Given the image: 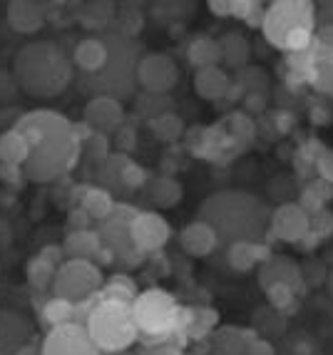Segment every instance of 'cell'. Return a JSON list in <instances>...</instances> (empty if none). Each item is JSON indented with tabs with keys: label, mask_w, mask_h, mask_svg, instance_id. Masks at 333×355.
I'll use <instances>...</instances> for the list:
<instances>
[{
	"label": "cell",
	"mask_w": 333,
	"mask_h": 355,
	"mask_svg": "<svg viewBox=\"0 0 333 355\" xmlns=\"http://www.w3.org/2000/svg\"><path fill=\"white\" fill-rule=\"evenodd\" d=\"M232 87H234L232 77H229L226 70H221L219 65L196 70L194 89L202 100H221V97H226L229 92H232Z\"/></svg>",
	"instance_id": "7402d4cb"
},
{
	"label": "cell",
	"mask_w": 333,
	"mask_h": 355,
	"mask_svg": "<svg viewBox=\"0 0 333 355\" xmlns=\"http://www.w3.org/2000/svg\"><path fill=\"white\" fill-rule=\"evenodd\" d=\"M187 355H189V353H187Z\"/></svg>",
	"instance_id": "7bdbcfd3"
},
{
	"label": "cell",
	"mask_w": 333,
	"mask_h": 355,
	"mask_svg": "<svg viewBox=\"0 0 333 355\" xmlns=\"http://www.w3.org/2000/svg\"><path fill=\"white\" fill-rule=\"evenodd\" d=\"M149 130L160 137L162 142H177L182 132H185V122L179 119V114L174 112H164L160 117L149 119Z\"/></svg>",
	"instance_id": "1f68e13d"
},
{
	"label": "cell",
	"mask_w": 333,
	"mask_h": 355,
	"mask_svg": "<svg viewBox=\"0 0 333 355\" xmlns=\"http://www.w3.org/2000/svg\"><path fill=\"white\" fill-rule=\"evenodd\" d=\"M58 268H60L58 263H53V261L45 259L42 254H37L35 259H33L28 263V266H25V276H28V284L33 286V288H37V291L48 288V286H53Z\"/></svg>",
	"instance_id": "f546056e"
},
{
	"label": "cell",
	"mask_w": 333,
	"mask_h": 355,
	"mask_svg": "<svg viewBox=\"0 0 333 355\" xmlns=\"http://www.w3.org/2000/svg\"><path fill=\"white\" fill-rule=\"evenodd\" d=\"M78 209H83L92 221H105L112 216L114 211V199L112 191L105 189V187H83L78 191Z\"/></svg>",
	"instance_id": "ffe728a7"
},
{
	"label": "cell",
	"mask_w": 333,
	"mask_h": 355,
	"mask_svg": "<svg viewBox=\"0 0 333 355\" xmlns=\"http://www.w3.org/2000/svg\"><path fill=\"white\" fill-rule=\"evenodd\" d=\"M108 355H135L132 350H122V353H108Z\"/></svg>",
	"instance_id": "60d3db41"
},
{
	"label": "cell",
	"mask_w": 333,
	"mask_h": 355,
	"mask_svg": "<svg viewBox=\"0 0 333 355\" xmlns=\"http://www.w3.org/2000/svg\"><path fill=\"white\" fill-rule=\"evenodd\" d=\"M296 58H301V72L306 80L316 89L333 95V23L316 30L311 45Z\"/></svg>",
	"instance_id": "9c48e42d"
},
{
	"label": "cell",
	"mask_w": 333,
	"mask_h": 355,
	"mask_svg": "<svg viewBox=\"0 0 333 355\" xmlns=\"http://www.w3.org/2000/svg\"><path fill=\"white\" fill-rule=\"evenodd\" d=\"M83 122L89 130L100 132V135H112L125 125V107L122 102L108 95H95L87 100L83 110Z\"/></svg>",
	"instance_id": "4fadbf2b"
},
{
	"label": "cell",
	"mask_w": 333,
	"mask_h": 355,
	"mask_svg": "<svg viewBox=\"0 0 333 355\" xmlns=\"http://www.w3.org/2000/svg\"><path fill=\"white\" fill-rule=\"evenodd\" d=\"M15 130L28 139L30 157L23 164V177L45 184L65 177L83 157L78 125L55 110H33L15 122Z\"/></svg>",
	"instance_id": "6da1fadb"
},
{
	"label": "cell",
	"mask_w": 333,
	"mask_h": 355,
	"mask_svg": "<svg viewBox=\"0 0 333 355\" xmlns=\"http://www.w3.org/2000/svg\"><path fill=\"white\" fill-rule=\"evenodd\" d=\"M316 6L306 0H276L268 3L262 18V33L274 48L298 55L316 35Z\"/></svg>",
	"instance_id": "277c9868"
},
{
	"label": "cell",
	"mask_w": 333,
	"mask_h": 355,
	"mask_svg": "<svg viewBox=\"0 0 333 355\" xmlns=\"http://www.w3.org/2000/svg\"><path fill=\"white\" fill-rule=\"evenodd\" d=\"M139 355H187L177 343H149Z\"/></svg>",
	"instance_id": "d590c367"
},
{
	"label": "cell",
	"mask_w": 333,
	"mask_h": 355,
	"mask_svg": "<svg viewBox=\"0 0 333 355\" xmlns=\"http://www.w3.org/2000/svg\"><path fill=\"white\" fill-rule=\"evenodd\" d=\"M187 58L196 70H204V67H216L221 65V53H219V42L214 37H196L189 42L187 48Z\"/></svg>",
	"instance_id": "4316f807"
},
{
	"label": "cell",
	"mask_w": 333,
	"mask_h": 355,
	"mask_svg": "<svg viewBox=\"0 0 333 355\" xmlns=\"http://www.w3.org/2000/svg\"><path fill=\"white\" fill-rule=\"evenodd\" d=\"M130 236L139 254H155L172 239V226L157 211H139L130 224Z\"/></svg>",
	"instance_id": "7c38bea8"
},
{
	"label": "cell",
	"mask_w": 333,
	"mask_h": 355,
	"mask_svg": "<svg viewBox=\"0 0 333 355\" xmlns=\"http://www.w3.org/2000/svg\"><path fill=\"white\" fill-rule=\"evenodd\" d=\"M209 10L214 12L216 18H234V0H224V3L212 0V3H209Z\"/></svg>",
	"instance_id": "8d00e7d4"
},
{
	"label": "cell",
	"mask_w": 333,
	"mask_h": 355,
	"mask_svg": "<svg viewBox=\"0 0 333 355\" xmlns=\"http://www.w3.org/2000/svg\"><path fill=\"white\" fill-rule=\"evenodd\" d=\"M219 53H221V62L226 67H234V70H244V65L249 62V40H246L241 33H226L219 40Z\"/></svg>",
	"instance_id": "d4e9b609"
},
{
	"label": "cell",
	"mask_w": 333,
	"mask_h": 355,
	"mask_svg": "<svg viewBox=\"0 0 333 355\" xmlns=\"http://www.w3.org/2000/svg\"><path fill=\"white\" fill-rule=\"evenodd\" d=\"M62 251H65V259L95 261L97 254L102 251V239L97 234V229L67 231L65 241H62Z\"/></svg>",
	"instance_id": "44dd1931"
},
{
	"label": "cell",
	"mask_w": 333,
	"mask_h": 355,
	"mask_svg": "<svg viewBox=\"0 0 333 355\" xmlns=\"http://www.w3.org/2000/svg\"><path fill=\"white\" fill-rule=\"evenodd\" d=\"M318 172L323 174V182L333 184V152L323 154L321 159H318Z\"/></svg>",
	"instance_id": "74e56055"
},
{
	"label": "cell",
	"mask_w": 333,
	"mask_h": 355,
	"mask_svg": "<svg viewBox=\"0 0 333 355\" xmlns=\"http://www.w3.org/2000/svg\"><path fill=\"white\" fill-rule=\"evenodd\" d=\"M110 40V60L105 70L100 75L85 80L83 87L95 95H108L114 100H122L125 95H130L132 87L137 85V65L142 60V50H139V42L132 40L125 35H108Z\"/></svg>",
	"instance_id": "5b68a950"
},
{
	"label": "cell",
	"mask_w": 333,
	"mask_h": 355,
	"mask_svg": "<svg viewBox=\"0 0 333 355\" xmlns=\"http://www.w3.org/2000/svg\"><path fill=\"white\" fill-rule=\"evenodd\" d=\"M328 288H331V296H333V273H331V279H328Z\"/></svg>",
	"instance_id": "b9f144b4"
},
{
	"label": "cell",
	"mask_w": 333,
	"mask_h": 355,
	"mask_svg": "<svg viewBox=\"0 0 333 355\" xmlns=\"http://www.w3.org/2000/svg\"><path fill=\"white\" fill-rule=\"evenodd\" d=\"M83 152H87L92 159L102 162L110 157V139L108 135H100V132H92L87 139H83Z\"/></svg>",
	"instance_id": "d6a6232c"
},
{
	"label": "cell",
	"mask_w": 333,
	"mask_h": 355,
	"mask_svg": "<svg viewBox=\"0 0 333 355\" xmlns=\"http://www.w3.org/2000/svg\"><path fill=\"white\" fill-rule=\"evenodd\" d=\"M40 355H102V350L89 338L87 328L80 323H67L45 333Z\"/></svg>",
	"instance_id": "8fae6325"
},
{
	"label": "cell",
	"mask_w": 333,
	"mask_h": 355,
	"mask_svg": "<svg viewBox=\"0 0 333 355\" xmlns=\"http://www.w3.org/2000/svg\"><path fill=\"white\" fill-rule=\"evenodd\" d=\"M246 355H274V348L256 333H246Z\"/></svg>",
	"instance_id": "e575fe53"
},
{
	"label": "cell",
	"mask_w": 333,
	"mask_h": 355,
	"mask_svg": "<svg viewBox=\"0 0 333 355\" xmlns=\"http://www.w3.org/2000/svg\"><path fill=\"white\" fill-rule=\"evenodd\" d=\"M226 261H229V266L237 268V271H249L256 263L268 261V249L262 246L259 241H234L232 246H229Z\"/></svg>",
	"instance_id": "603a6c76"
},
{
	"label": "cell",
	"mask_w": 333,
	"mask_h": 355,
	"mask_svg": "<svg viewBox=\"0 0 333 355\" xmlns=\"http://www.w3.org/2000/svg\"><path fill=\"white\" fill-rule=\"evenodd\" d=\"M179 83V67L166 53H144L137 65V85L149 95H166Z\"/></svg>",
	"instance_id": "30bf717a"
},
{
	"label": "cell",
	"mask_w": 333,
	"mask_h": 355,
	"mask_svg": "<svg viewBox=\"0 0 333 355\" xmlns=\"http://www.w3.org/2000/svg\"><path fill=\"white\" fill-rule=\"evenodd\" d=\"M97 234H100V239H102V246L112 251L114 256H142L135 249V243H132V236H130V224H125V221L110 216V219L100 221Z\"/></svg>",
	"instance_id": "d6986e66"
},
{
	"label": "cell",
	"mask_w": 333,
	"mask_h": 355,
	"mask_svg": "<svg viewBox=\"0 0 333 355\" xmlns=\"http://www.w3.org/2000/svg\"><path fill=\"white\" fill-rule=\"evenodd\" d=\"M100 296L105 298V301H119V303H130L132 306V301L139 296V288L130 276L114 273V276H110V279L102 284Z\"/></svg>",
	"instance_id": "f1b7e54d"
},
{
	"label": "cell",
	"mask_w": 333,
	"mask_h": 355,
	"mask_svg": "<svg viewBox=\"0 0 333 355\" xmlns=\"http://www.w3.org/2000/svg\"><path fill=\"white\" fill-rule=\"evenodd\" d=\"M199 219L229 241H256L271 224L266 207L254 194L221 191L202 204Z\"/></svg>",
	"instance_id": "7a4b0ae2"
},
{
	"label": "cell",
	"mask_w": 333,
	"mask_h": 355,
	"mask_svg": "<svg viewBox=\"0 0 333 355\" xmlns=\"http://www.w3.org/2000/svg\"><path fill=\"white\" fill-rule=\"evenodd\" d=\"M144 191H147L149 199H152L157 207H174V204L182 199V187H179V182L172 177L147 179Z\"/></svg>",
	"instance_id": "83f0119b"
},
{
	"label": "cell",
	"mask_w": 333,
	"mask_h": 355,
	"mask_svg": "<svg viewBox=\"0 0 333 355\" xmlns=\"http://www.w3.org/2000/svg\"><path fill=\"white\" fill-rule=\"evenodd\" d=\"M100 177H110V184H117L122 189H139V187L144 189V184H147L144 169L125 154H110L100 164Z\"/></svg>",
	"instance_id": "2e32d148"
},
{
	"label": "cell",
	"mask_w": 333,
	"mask_h": 355,
	"mask_svg": "<svg viewBox=\"0 0 333 355\" xmlns=\"http://www.w3.org/2000/svg\"><path fill=\"white\" fill-rule=\"evenodd\" d=\"M30 157V144L15 127L0 135V162L12 169H23V164Z\"/></svg>",
	"instance_id": "cb8c5ba5"
},
{
	"label": "cell",
	"mask_w": 333,
	"mask_h": 355,
	"mask_svg": "<svg viewBox=\"0 0 333 355\" xmlns=\"http://www.w3.org/2000/svg\"><path fill=\"white\" fill-rule=\"evenodd\" d=\"M266 291H268V301L274 303L276 308H286L293 303V286L271 284V286H266Z\"/></svg>",
	"instance_id": "836d02e7"
},
{
	"label": "cell",
	"mask_w": 333,
	"mask_h": 355,
	"mask_svg": "<svg viewBox=\"0 0 333 355\" xmlns=\"http://www.w3.org/2000/svg\"><path fill=\"white\" fill-rule=\"evenodd\" d=\"M110 60V40L105 37H83L72 50V65L85 72V80L100 75Z\"/></svg>",
	"instance_id": "9a60e30c"
},
{
	"label": "cell",
	"mask_w": 333,
	"mask_h": 355,
	"mask_svg": "<svg viewBox=\"0 0 333 355\" xmlns=\"http://www.w3.org/2000/svg\"><path fill=\"white\" fill-rule=\"evenodd\" d=\"M182 313L185 306H179L177 298L164 288L139 291V296L132 301V315L139 328V338L149 343H172V338L182 331Z\"/></svg>",
	"instance_id": "8992f818"
},
{
	"label": "cell",
	"mask_w": 333,
	"mask_h": 355,
	"mask_svg": "<svg viewBox=\"0 0 333 355\" xmlns=\"http://www.w3.org/2000/svg\"><path fill=\"white\" fill-rule=\"evenodd\" d=\"M67 323H75V303L60 296H53L42 303L40 326L45 328V331H55V328L67 326Z\"/></svg>",
	"instance_id": "484cf974"
},
{
	"label": "cell",
	"mask_w": 333,
	"mask_h": 355,
	"mask_svg": "<svg viewBox=\"0 0 333 355\" xmlns=\"http://www.w3.org/2000/svg\"><path fill=\"white\" fill-rule=\"evenodd\" d=\"M85 328H87L89 338L95 340L97 348L102 350V355L130 350L139 340V328L135 323L130 303L102 298L95 306V311L87 315Z\"/></svg>",
	"instance_id": "52a82bcc"
},
{
	"label": "cell",
	"mask_w": 333,
	"mask_h": 355,
	"mask_svg": "<svg viewBox=\"0 0 333 355\" xmlns=\"http://www.w3.org/2000/svg\"><path fill=\"white\" fill-rule=\"evenodd\" d=\"M268 229L279 241L296 243L311 234V216L301 204H284L271 214Z\"/></svg>",
	"instance_id": "5bb4252c"
},
{
	"label": "cell",
	"mask_w": 333,
	"mask_h": 355,
	"mask_svg": "<svg viewBox=\"0 0 333 355\" xmlns=\"http://www.w3.org/2000/svg\"><path fill=\"white\" fill-rule=\"evenodd\" d=\"M15 80L28 95L55 97L72 83V58L55 42H28L15 58Z\"/></svg>",
	"instance_id": "3957f363"
},
{
	"label": "cell",
	"mask_w": 333,
	"mask_h": 355,
	"mask_svg": "<svg viewBox=\"0 0 333 355\" xmlns=\"http://www.w3.org/2000/svg\"><path fill=\"white\" fill-rule=\"evenodd\" d=\"M15 355H40V345H20Z\"/></svg>",
	"instance_id": "ab89813d"
},
{
	"label": "cell",
	"mask_w": 333,
	"mask_h": 355,
	"mask_svg": "<svg viewBox=\"0 0 333 355\" xmlns=\"http://www.w3.org/2000/svg\"><path fill=\"white\" fill-rule=\"evenodd\" d=\"M8 25L20 35H35L48 20V8L33 0H12L8 3Z\"/></svg>",
	"instance_id": "e0dca14e"
},
{
	"label": "cell",
	"mask_w": 333,
	"mask_h": 355,
	"mask_svg": "<svg viewBox=\"0 0 333 355\" xmlns=\"http://www.w3.org/2000/svg\"><path fill=\"white\" fill-rule=\"evenodd\" d=\"M89 216L83 211V209H75L72 211V219H70V231H75V229H89Z\"/></svg>",
	"instance_id": "f35d334b"
},
{
	"label": "cell",
	"mask_w": 333,
	"mask_h": 355,
	"mask_svg": "<svg viewBox=\"0 0 333 355\" xmlns=\"http://www.w3.org/2000/svg\"><path fill=\"white\" fill-rule=\"evenodd\" d=\"M214 355H246V333L239 328H224L216 333Z\"/></svg>",
	"instance_id": "4dcf8cb0"
},
{
	"label": "cell",
	"mask_w": 333,
	"mask_h": 355,
	"mask_svg": "<svg viewBox=\"0 0 333 355\" xmlns=\"http://www.w3.org/2000/svg\"><path fill=\"white\" fill-rule=\"evenodd\" d=\"M102 284H105V276H102V268L95 261L65 259L60 263L58 273H55L53 293L72 303H80L85 298L100 293Z\"/></svg>",
	"instance_id": "ba28073f"
},
{
	"label": "cell",
	"mask_w": 333,
	"mask_h": 355,
	"mask_svg": "<svg viewBox=\"0 0 333 355\" xmlns=\"http://www.w3.org/2000/svg\"><path fill=\"white\" fill-rule=\"evenodd\" d=\"M179 243H182V249H185L189 256L202 259V256H209L216 249L219 234H216L207 221L196 219V221H191L189 226H185V229L179 231Z\"/></svg>",
	"instance_id": "ac0fdd59"
}]
</instances>
